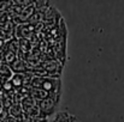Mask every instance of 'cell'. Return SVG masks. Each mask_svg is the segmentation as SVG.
Masks as SVG:
<instances>
[{"instance_id":"1","label":"cell","mask_w":124,"mask_h":122,"mask_svg":"<svg viewBox=\"0 0 124 122\" xmlns=\"http://www.w3.org/2000/svg\"><path fill=\"white\" fill-rule=\"evenodd\" d=\"M58 102H59V95H49L46 99H43L39 105L41 117L51 116L55 111V108L58 107Z\"/></svg>"},{"instance_id":"2","label":"cell","mask_w":124,"mask_h":122,"mask_svg":"<svg viewBox=\"0 0 124 122\" xmlns=\"http://www.w3.org/2000/svg\"><path fill=\"white\" fill-rule=\"evenodd\" d=\"M1 122H17V119H15V117H12V116H6V117L2 119Z\"/></svg>"}]
</instances>
